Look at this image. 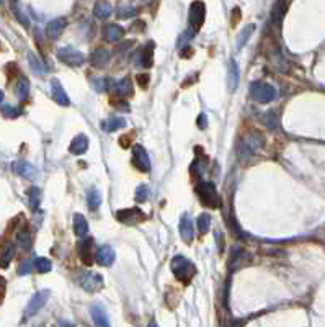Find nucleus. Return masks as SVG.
Returning a JSON list of instances; mask_svg holds the SVG:
<instances>
[{
	"instance_id": "8",
	"label": "nucleus",
	"mask_w": 325,
	"mask_h": 327,
	"mask_svg": "<svg viewBox=\"0 0 325 327\" xmlns=\"http://www.w3.org/2000/svg\"><path fill=\"white\" fill-rule=\"evenodd\" d=\"M48 300H49V290L38 291L36 295L30 300V303H28L26 311H25V319L33 318L35 314H38L44 308V304L48 303Z\"/></svg>"
},
{
	"instance_id": "10",
	"label": "nucleus",
	"mask_w": 325,
	"mask_h": 327,
	"mask_svg": "<svg viewBox=\"0 0 325 327\" xmlns=\"http://www.w3.org/2000/svg\"><path fill=\"white\" fill-rule=\"evenodd\" d=\"M132 164L136 165L141 172H149L150 170V161H149V154L141 144L134 146L132 149Z\"/></svg>"
},
{
	"instance_id": "12",
	"label": "nucleus",
	"mask_w": 325,
	"mask_h": 327,
	"mask_svg": "<svg viewBox=\"0 0 325 327\" xmlns=\"http://www.w3.org/2000/svg\"><path fill=\"white\" fill-rule=\"evenodd\" d=\"M51 93H53V98L56 100V103L61 105V106H69L70 105V100L67 97L64 87L61 85V82L58 79H53L51 81Z\"/></svg>"
},
{
	"instance_id": "40",
	"label": "nucleus",
	"mask_w": 325,
	"mask_h": 327,
	"mask_svg": "<svg viewBox=\"0 0 325 327\" xmlns=\"http://www.w3.org/2000/svg\"><path fill=\"white\" fill-rule=\"evenodd\" d=\"M30 270H31V260L30 258H26V260H23L20 263V267H18V275H21V277H23V275H28L30 273Z\"/></svg>"
},
{
	"instance_id": "23",
	"label": "nucleus",
	"mask_w": 325,
	"mask_h": 327,
	"mask_svg": "<svg viewBox=\"0 0 325 327\" xmlns=\"http://www.w3.org/2000/svg\"><path fill=\"white\" fill-rule=\"evenodd\" d=\"M74 233L78 239H85L88 234V223L83 214H74Z\"/></svg>"
},
{
	"instance_id": "25",
	"label": "nucleus",
	"mask_w": 325,
	"mask_h": 327,
	"mask_svg": "<svg viewBox=\"0 0 325 327\" xmlns=\"http://www.w3.org/2000/svg\"><path fill=\"white\" fill-rule=\"evenodd\" d=\"M286 8H288L286 0H276V2H274L273 10H271V21L274 25L281 23L283 16H284V13H286Z\"/></svg>"
},
{
	"instance_id": "46",
	"label": "nucleus",
	"mask_w": 325,
	"mask_h": 327,
	"mask_svg": "<svg viewBox=\"0 0 325 327\" xmlns=\"http://www.w3.org/2000/svg\"><path fill=\"white\" fill-rule=\"evenodd\" d=\"M149 327H159V326H157V323H155V321H152V323L149 324Z\"/></svg>"
},
{
	"instance_id": "44",
	"label": "nucleus",
	"mask_w": 325,
	"mask_h": 327,
	"mask_svg": "<svg viewBox=\"0 0 325 327\" xmlns=\"http://www.w3.org/2000/svg\"><path fill=\"white\" fill-rule=\"evenodd\" d=\"M3 293H5V278L0 277V301H2Z\"/></svg>"
},
{
	"instance_id": "17",
	"label": "nucleus",
	"mask_w": 325,
	"mask_h": 327,
	"mask_svg": "<svg viewBox=\"0 0 325 327\" xmlns=\"http://www.w3.org/2000/svg\"><path fill=\"white\" fill-rule=\"evenodd\" d=\"M90 63L93 67H98V69H102V67L108 66L110 63V51L106 48H97L90 54Z\"/></svg>"
},
{
	"instance_id": "7",
	"label": "nucleus",
	"mask_w": 325,
	"mask_h": 327,
	"mask_svg": "<svg viewBox=\"0 0 325 327\" xmlns=\"http://www.w3.org/2000/svg\"><path fill=\"white\" fill-rule=\"evenodd\" d=\"M116 219L123 224H128V226H132V224L142 223L145 221V214L141 208H126V210H120L116 213Z\"/></svg>"
},
{
	"instance_id": "15",
	"label": "nucleus",
	"mask_w": 325,
	"mask_h": 327,
	"mask_svg": "<svg viewBox=\"0 0 325 327\" xmlns=\"http://www.w3.org/2000/svg\"><path fill=\"white\" fill-rule=\"evenodd\" d=\"M90 316H92V321L97 327H111L110 321H108V316H106L103 306H100V304H92L90 306Z\"/></svg>"
},
{
	"instance_id": "5",
	"label": "nucleus",
	"mask_w": 325,
	"mask_h": 327,
	"mask_svg": "<svg viewBox=\"0 0 325 327\" xmlns=\"http://www.w3.org/2000/svg\"><path fill=\"white\" fill-rule=\"evenodd\" d=\"M204 18H206V7L203 2H193L192 7H190V12H188V31L190 33H195L201 30V26L204 23Z\"/></svg>"
},
{
	"instance_id": "18",
	"label": "nucleus",
	"mask_w": 325,
	"mask_h": 327,
	"mask_svg": "<svg viewBox=\"0 0 325 327\" xmlns=\"http://www.w3.org/2000/svg\"><path fill=\"white\" fill-rule=\"evenodd\" d=\"M137 64H141L144 67H152L154 64V43H149L139 51L136 56Z\"/></svg>"
},
{
	"instance_id": "14",
	"label": "nucleus",
	"mask_w": 325,
	"mask_h": 327,
	"mask_svg": "<svg viewBox=\"0 0 325 327\" xmlns=\"http://www.w3.org/2000/svg\"><path fill=\"white\" fill-rule=\"evenodd\" d=\"M78 255H80L82 262L85 265H92L93 263V241L92 239H83L80 244H78Z\"/></svg>"
},
{
	"instance_id": "1",
	"label": "nucleus",
	"mask_w": 325,
	"mask_h": 327,
	"mask_svg": "<svg viewBox=\"0 0 325 327\" xmlns=\"http://www.w3.org/2000/svg\"><path fill=\"white\" fill-rule=\"evenodd\" d=\"M172 272L175 275V278L182 283H190L193 280V277L196 275V268L195 265L188 260L187 257L183 255H175L170 262Z\"/></svg>"
},
{
	"instance_id": "2",
	"label": "nucleus",
	"mask_w": 325,
	"mask_h": 327,
	"mask_svg": "<svg viewBox=\"0 0 325 327\" xmlns=\"http://www.w3.org/2000/svg\"><path fill=\"white\" fill-rule=\"evenodd\" d=\"M196 195H198L201 205L206 206V208L216 210V208L221 206L219 193H217L216 185L212 182H199V185L196 187Z\"/></svg>"
},
{
	"instance_id": "43",
	"label": "nucleus",
	"mask_w": 325,
	"mask_h": 327,
	"mask_svg": "<svg viewBox=\"0 0 325 327\" xmlns=\"http://www.w3.org/2000/svg\"><path fill=\"white\" fill-rule=\"evenodd\" d=\"M136 79H137V82H139V85H141V87H147V83H149V77L145 76V74H139Z\"/></svg>"
},
{
	"instance_id": "6",
	"label": "nucleus",
	"mask_w": 325,
	"mask_h": 327,
	"mask_svg": "<svg viewBox=\"0 0 325 327\" xmlns=\"http://www.w3.org/2000/svg\"><path fill=\"white\" fill-rule=\"evenodd\" d=\"M78 285L82 286L87 293H97L103 288V278L102 275L93 272H83L78 277Z\"/></svg>"
},
{
	"instance_id": "27",
	"label": "nucleus",
	"mask_w": 325,
	"mask_h": 327,
	"mask_svg": "<svg viewBox=\"0 0 325 327\" xmlns=\"http://www.w3.org/2000/svg\"><path fill=\"white\" fill-rule=\"evenodd\" d=\"M93 15L100 20H106L111 15V5L108 2H105V0H100V2L95 3Z\"/></svg>"
},
{
	"instance_id": "24",
	"label": "nucleus",
	"mask_w": 325,
	"mask_h": 327,
	"mask_svg": "<svg viewBox=\"0 0 325 327\" xmlns=\"http://www.w3.org/2000/svg\"><path fill=\"white\" fill-rule=\"evenodd\" d=\"M16 244H18L23 250H28L31 247V233H30V228H28L26 224L16 231Z\"/></svg>"
},
{
	"instance_id": "38",
	"label": "nucleus",
	"mask_w": 325,
	"mask_h": 327,
	"mask_svg": "<svg viewBox=\"0 0 325 327\" xmlns=\"http://www.w3.org/2000/svg\"><path fill=\"white\" fill-rule=\"evenodd\" d=\"M149 187L147 185H139V187L136 188V193H134V198H136L137 203H142L149 198Z\"/></svg>"
},
{
	"instance_id": "20",
	"label": "nucleus",
	"mask_w": 325,
	"mask_h": 327,
	"mask_svg": "<svg viewBox=\"0 0 325 327\" xmlns=\"http://www.w3.org/2000/svg\"><path fill=\"white\" fill-rule=\"evenodd\" d=\"M87 149H88V138L85 136V134H78V136H75L69 146V152L74 156L85 154Z\"/></svg>"
},
{
	"instance_id": "41",
	"label": "nucleus",
	"mask_w": 325,
	"mask_h": 327,
	"mask_svg": "<svg viewBox=\"0 0 325 327\" xmlns=\"http://www.w3.org/2000/svg\"><path fill=\"white\" fill-rule=\"evenodd\" d=\"M13 12H15V15H16V18L20 20V23H21V25H25V26L30 25V21H28V16L21 13V10H20L18 7H16V5H13Z\"/></svg>"
},
{
	"instance_id": "32",
	"label": "nucleus",
	"mask_w": 325,
	"mask_h": 327,
	"mask_svg": "<svg viewBox=\"0 0 325 327\" xmlns=\"http://www.w3.org/2000/svg\"><path fill=\"white\" fill-rule=\"evenodd\" d=\"M87 203L90 210H97V208L102 205V195L97 188H90L87 193Z\"/></svg>"
},
{
	"instance_id": "28",
	"label": "nucleus",
	"mask_w": 325,
	"mask_h": 327,
	"mask_svg": "<svg viewBox=\"0 0 325 327\" xmlns=\"http://www.w3.org/2000/svg\"><path fill=\"white\" fill-rule=\"evenodd\" d=\"M15 255V245L12 242H7L3 247V252H2V257H0V267L2 268H7L10 262H12V258Z\"/></svg>"
},
{
	"instance_id": "3",
	"label": "nucleus",
	"mask_w": 325,
	"mask_h": 327,
	"mask_svg": "<svg viewBox=\"0 0 325 327\" xmlns=\"http://www.w3.org/2000/svg\"><path fill=\"white\" fill-rule=\"evenodd\" d=\"M261 144H263V138L260 136L259 133L247 134V136L242 139V143H240V148H239L240 159L245 161V159H249V157L255 156L257 151L261 148Z\"/></svg>"
},
{
	"instance_id": "45",
	"label": "nucleus",
	"mask_w": 325,
	"mask_h": 327,
	"mask_svg": "<svg viewBox=\"0 0 325 327\" xmlns=\"http://www.w3.org/2000/svg\"><path fill=\"white\" fill-rule=\"evenodd\" d=\"M2 101H3V92L0 90V105H2Z\"/></svg>"
},
{
	"instance_id": "30",
	"label": "nucleus",
	"mask_w": 325,
	"mask_h": 327,
	"mask_svg": "<svg viewBox=\"0 0 325 327\" xmlns=\"http://www.w3.org/2000/svg\"><path fill=\"white\" fill-rule=\"evenodd\" d=\"M28 201H30V208L33 211H36L41 203V190L38 187H31L28 190Z\"/></svg>"
},
{
	"instance_id": "42",
	"label": "nucleus",
	"mask_w": 325,
	"mask_h": 327,
	"mask_svg": "<svg viewBox=\"0 0 325 327\" xmlns=\"http://www.w3.org/2000/svg\"><path fill=\"white\" fill-rule=\"evenodd\" d=\"M196 123H198L199 129H206V128H208V116H206V113H199Z\"/></svg>"
},
{
	"instance_id": "11",
	"label": "nucleus",
	"mask_w": 325,
	"mask_h": 327,
	"mask_svg": "<svg viewBox=\"0 0 325 327\" xmlns=\"http://www.w3.org/2000/svg\"><path fill=\"white\" fill-rule=\"evenodd\" d=\"M115 258H116V253L111 245L98 247L97 253H95V260H97L98 265H102V267H110V265H113Z\"/></svg>"
},
{
	"instance_id": "16",
	"label": "nucleus",
	"mask_w": 325,
	"mask_h": 327,
	"mask_svg": "<svg viewBox=\"0 0 325 327\" xmlns=\"http://www.w3.org/2000/svg\"><path fill=\"white\" fill-rule=\"evenodd\" d=\"M239 87V66L235 64V61L231 59L227 64V88L229 92L234 93Z\"/></svg>"
},
{
	"instance_id": "26",
	"label": "nucleus",
	"mask_w": 325,
	"mask_h": 327,
	"mask_svg": "<svg viewBox=\"0 0 325 327\" xmlns=\"http://www.w3.org/2000/svg\"><path fill=\"white\" fill-rule=\"evenodd\" d=\"M103 33H105L106 41L115 43V41H118V39L123 38V35H125V30H123L120 25H108V26H105Z\"/></svg>"
},
{
	"instance_id": "9",
	"label": "nucleus",
	"mask_w": 325,
	"mask_h": 327,
	"mask_svg": "<svg viewBox=\"0 0 325 327\" xmlns=\"http://www.w3.org/2000/svg\"><path fill=\"white\" fill-rule=\"evenodd\" d=\"M58 59L61 63H64L65 66H72V67H77L83 64V54L80 51H77L75 48H61L58 49Z\"/></svg>"
},
{
	"instance_id": "36",
	"label": "nucleus",
	"mask_w": 325,
	"mask_h": 327,
	"mask_svg": "<svg viewBox=\"0 0 325 327\" xmlns=\"http://www.w3.org/2000/svg\"><path fill=\"white\" fill-rule=\"evenodd\" d=\"M196 226H198V231L199 234H206L209 231V226H211V216L209 214H199L198 219H196Z\"/></svg>"
},
{
	"instance_id": "21",
	"label": "nucleus",
	"mask_w": 325,
	"mask_h": 327,
	"mask_svg": "<svg viewBox=\"0 0 325 327\" xmlns=\"http://www.w3.org/2000/svg\"><path fill=\"white\" fill-rule=\"evenodd\" d=\"M12 170L16 173V175L23 177V178H31L35 175V167L31 165L30 162L26 161H16L12 164Z\"/></svg>"
},
{
	"instance_id": "22",
	"label": "nucleus",
	"mask_w": 325,
	"mask_h": 327,
	"mask_svg": "<svg viewBox=\"0 0 325 327\" xmlns=\"http://www.w3.org/2000/svg\"><path fill=\"white\" fill-rule=\"evenodd\" d=\"M123 126H126V121L121 116H108L102 121V129L105 133H115Z\"/></svg>"
},
{
	"instance_id": "47",
	"label": "nucleus",
	"mask_w": 325,
	"mask_h": 327,
	"mask_svg": "<svg viewBox=\"0 0 325 327\" xmlns=\"http://www.w3.org/2000/svg\"><path fill=\"white\" fill-rule=\"evenodd\" d=\"M2 2H3V0H0V3H2Z\"/></svg>"
},
{
	"instance_id": "29",
	"label": "nucleus",
	"mask_w": 325,
	"mask_h": 327,
	"mask_svg": "<svg viewBox=\"0 0 325 327\" xmlns=\"http://www.w3.org/2000/svg\"><path fill=\"white\" fill-rule=\"evenodd\" d=\"M28 61H30V67L33 69V72L38 76H44L48 72V67L44 66V63H41V59H38L33 53H28Z\"/></svg>"
},
{
	"instance_id": "4",
	"label": "nucleus",
	"mask_w": 325,
	"mask_h": 327,
	"mask_svg": "<svg viewBox=\"0 0 325 327\" xmlns=\"http://www.w3.org/2000/svg\"><path fill=\"white\" fill-rule=\"evenodd\" d=\"M250 97L259 103H270L276 97V90L266 82H254L250 85Z\"/></svg>"
},
{
	"instance_id": "19",
	"label": "nucleus",
	"mask_w": 325,
	"mask_h": 327,
	"mask_svg": "<svg viewBox=\"0 0 325 327\" xmlns=\"http://www.w3.org/2000/svg\"><path fill=\"white\" fill-rule=\"evenodd\" d=\"M180 236H182L183 242H187V244H192V242H193L195 231H193V223H192V219H190L188 214H183V216H182V221H180Z\"/></svg>"
},
{
	"instance_id": "37",
	"label": "nucleus",
	"mask_w": 325,
	"mask_h": 327,
	"mask_svg": "<svg viewBox=\"0 0 325 327\" xmlns=\"http://www.w3.org/2000/svg\"><path fill=\"white\" fill-rule=\"evenodd\" d=\"M116 15H118V18H121V20H130L136 15V8L131 7V5H123V7L116 10Z\"/></svg>"
},
{
	"instance_id": "13",
	"label": "nucleus",
	"mask_w": 325,
	"mask_h": 327,
	"mask_svg": "<svg viewBox=\"0 0 325 327\" xmlns=\"http://www.w3.org/2000/svg\"><path fill=\"white\" fill-rule=\"evenodd\" d=\"M65 26H67V20L65 18H54V20H51L48 23V26H46V36L49 38V39H58L61 35H63V31L65 30Z\"/></svg>"
},
{
	"instance_id": "34",
	"label": "nucleus",
	"mask_w": 325,
	"mask_h": 327,
	"mask_svg": "<svg viewBox=\"0 0 325 327\" xmlns=\"http://www.w3.org/2000/svg\"><path fill=\"white\" fill-rule=\"evenodd\" d=\"M254 30H255V26H254V25H247L242 31H240V36H239V39H237V49H242V48L245 46V44H247V41L250 39V36H252V33H254Z\"/></svg>"
},
{
	"instance_id": "31",
	"label": "nucleus",
	"mask_w": 325,
	"mask_h": 327,
	"mask_svg": "<svg viewBox=\"0 0 325 327\" xmlns=\"http://www.w3.org/2000/svg\"><path fill=\"white\" fill-rule=\"evenodd\" d=\"M15 93H16V97H18V100L25 101L28 98V93H30V82H28L26 79H20L15 87Z\"/></svg>"
},
{
	"instance_id": "39",
	"label": "nucleus",
	"mask_w": 325,
	"mask_h": 327,
	"mask_svg": "<svg viewBox=\"0 0 325 327\" xmlns=\"http://www.w3.org/2000/svg\"><path fill=\"white\" fill-rule=\"evenodd\" d=\"M2 113L7 118H16V116H20L21 111L13 108V106H10V105H2Z\"/></svg>"
},
{
	"instance_id": "35",
	"label": "nucleus",
	"mask_w": 325,
	"mask_h": 327,
	"mask_svg": "<svg viewBox=\"0 0 325 327\" xmlns=\"http://www.w3.org/2000/svg\"><path fill=\"white\" fill-rule=\"evenodd\" d=\"M35 268L38 270L39 273H49V272H51V268H53V263L46 257H36Z\"/></svg>"
},
{
	"instance_id": "33",
	"label": "nucleus",
	"mask_w": 325,
	"mask_h": 327,
	"mask_svg": "<svg viewBox=\"0 0 325 327\" xmlns=\"http://www.w3.org/2000/svg\"><path fill=\"white\" fill-rule=\"evenodd\" d=\"M116 88V93L120 95V97H130L132 93V85H131V81L130 79H123L115 85Z\"/></svg>"
}]
</instances>
